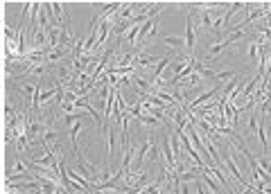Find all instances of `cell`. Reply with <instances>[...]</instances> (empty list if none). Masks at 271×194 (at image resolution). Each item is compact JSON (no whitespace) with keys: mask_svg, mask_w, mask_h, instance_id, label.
<instances>
[{"mask_svg":"<svg viewBox=\"0 0 271 194\" xmlns=\"http://www.w3.org/2000/svg\"><path fill=\"white\" fill-rule=\"evenodd\" d=\"M239 39H244V30H228V32L224 34V39H217L210 48H208V52H206V57L201 59V61L208 65L210 61H215V59H217L222 52L228 50V48H231L235 41H239Z\"/></svg>","mask_w":271,"mask_h":194,"instance_id":"1","label":"cell"},{"mask_svg":"<svg viewBox=\"0 0 271 194\" xmlns=\"http://www.w3.org/2000/svg\"><path fill=\"white\" fill-rule=\"evenodd\" d=\"M246 54H249V59H253V61H260V46L255 39H251L246 43Z\"/></svg>","mask_w":271,"mask_h":194,"instance_id":"4","label":"cell"},{"mask_svg":"<svg viewBox=\"0 0 271 194\" xmlns=\"http://www.w3.org/2000/svg\"><path fill=\"white\" fill-rule=\"evenodd\" d=\"M163 46L170 50V54H185V39L183 36H160Z\"/></svg>","mask_w":271,"mask_h":194,"instance_id":"3","label":"cell"},{"mask_svg":"<svg viewBox=\"0 0 271 194\" xmlns=\"http://www.w3.org/2000/svg\"><path fill=\"white\" fill-rule=\"evenodd\" d=\"M185 54H190V57H197L194 50H197V30H194V18H192V12L188 9L185 12Z\"/></svg>","mask_w":271,"mask_h":194,"instance_id":"2","label":"cell"}]
</instances>
